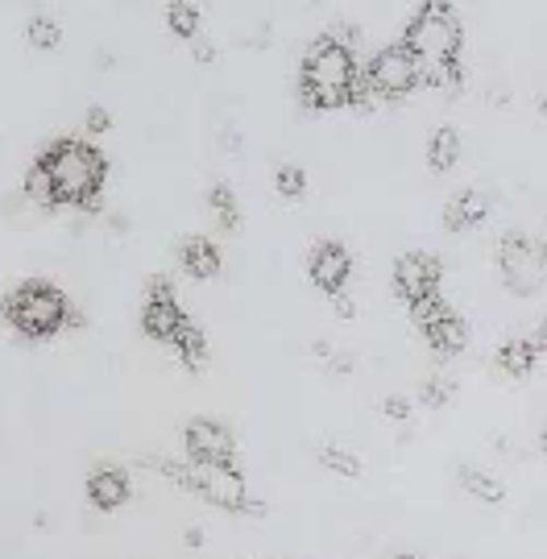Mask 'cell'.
<instances>
[{"label":"cell","mask_w":547,"mask_h":559,"mask_svg":"<svg viewBox=\"0 0 547 559\" xmlns=\"http://www.w3.org/2000/svg\"><path fill=\"white\" fill-rule=\"evenodd\" d=\"M403 46L419 67V83H431V87L461 83V21L448 0H427L406 25Z\"/></svg>","instance_id":"6da1fadb"},{"label":"cell","mask_w":547,"mask_h":559,"mask_svg":"<svg viewBox=\"0 0 547 559\" xmlns=\"http://www.w3.org/2000/svg\"><path fill=\"white\" fill-rule=\"evenodd\" d=\"M357 83H361V67H357L353 46L328 34L307 50L304 75H299V92H304L307 108H345V104H353Z\"/></svg>","instance_id":"7a4b0ae2"},{"label":"cell","mask_w":547,"mask_h":559,"mask_svg":"<svg viewBox=\"0 0 547 559\" xmlns=\"http://www.w3.org/2000/svg\"><path fill=\"white\" fill-rule=\"evenodd\" d=\"M38 162L50 170V179H55V200L71 203V207H96L104 179H108V162H104V154L96 145L62 138Z\"/></svg>","instance_id":"3957f363"},{"label":"cell","mask_w":547,"mask_h":559,"mask_svg":"<svg viewBox=\"0 0 547 559\" xmlns=\"http://www.w3.org/2000/svg\"><path fill=\"white\" fill-rule=\"evenodd\" d=\"M4 316L25 336H50L62 323H80V316H71L67 295L50 282H25L21 290H13L4 302Z\"/></svg>","instance_id":"277c9868"},{"label":"cell","mask_w":547,"mask_h":559,"mask_svg":"<svg viewBox=\"0 0 547 559\" xmlns=\"http://www.w3.org/2000/svg\"><path fill=\"white\" fill-rule=\"evenodd\" d=\"M498 274L510 295H539L547 286V245L531 233H507L498 240Z\"/></svg>","instance_id":"5b68a950"},{"label":"cell","mask_w":547,"mask_h":559,"mask_svg":"<svg viewBox=\"0 0 547 559\" xmlns=\"http://www.w3.org/2000/svg\"><path fill=\"white\" fill-rule=\"evenodd\" d=\"M361 75L369 83V92L382 96V100H403V96H411L419 87V67H415V59H411V50H406L403 41L378 50Z\"/></svg>","instance_id":"8992f818"},{"label":"cell","mask_w":547,"mask_h":559,"mask_svg":"<svg viewBox=\"0 0 547 559\" xmlns=\"http://www.w3.org/2000/svg\"><path fill=\"white\" fill-rule=\"evenodd\" d=\"M182 443H187V460H191V464H233V456H237L233 431L216 419L187 423Z\"/></svg>","instance_id":"52a82bcc"},{"label":"cell","mask_w":547,"mask_h":559,"mask_svg":"<svg viewBox=\"0 0 547 559\" xmlns=\"http://www.w3.org/2000/svg\"><path fill=\"white\" fill-rule=\"evenodd\" d=\"M187 320L179 311V299H175V286L166 278H150V290H145V311H142V328L150 340L158 344H170V336L179 332V323Z\"/></svg>","instance_id":"ba28073f"},{"label":"cell","mask_w":547,"mask_h":559,"mask_svg":"<svg viewBox=\"0 0 547 559\" xmlns=\"http://www.w3.org/2000/svg\"><path fill=\"white\" fill-rule=\"evenodd\" d=\"M440 261L431 253H406L394 265V295L403 302H419L427 295H440Z\"/></svg>","instance_id":"9c48e42d"},{"label":"cell","mask_w":547,"mask_h":559,"mask_svg":"<svg viewBox=\"0 0 547 559\" xmlns=\"http://www.w3.org/2000/svg\"><path fill=\"white\" fill-rule=\"evenodd\" d=\"M307 274H311V282H316L324 295H336V290H345L348 278H353V258H348V249L341 240H320V245L311 249V258H307Z\"/></svg>","instance_id":"30bf717a"},{"label":"cell","mask_w":547,"mask_h":559,"mask_svg":"<svg viewBox=\"0 0 547 559\" xmlns=\"http://www.w3.org/2000/svg\"><path fill=\"white\" fill-rule=\"evenodd\" d=\"M486 216H489L486 191H456L444 207V228L448 233H473Z\"/></svg>","instance_id":"8fae6325"},{"label":"cell","mask_w":547,"mask_h":559,"mask_svg":"<svg viewBox=\"0 0 547 559\" xmlns=\"http://www.w3.org/2000/svg\"><path fill=\"white\" fill-rule=\"evenodd\" d=\"M179 265L191 274V278H216L221 274V253L207 237H187L179 245Z\"/></svg>","instance_id":"7c38bea8"},{"label":"cell","mask_w":547,"mask_h":559,"mask_svg":"<svg viewBox=\"0 0 547 559\" xmlns=\"http://www.w3.org/2000/svg\"><path fill=\"white\" fill-rule=\"evenodd\" d=\"M87 498L100 510H117V506L129 501V477H124L121 468H96L87 477Z\"/></svg>","instance_id":"4fadbf2b"},{"label":"cell","mask_w":547,"mask_h":559,"mask_svg":"<svg viewBox=\"0 0 547 559\" xmlns=\"http://www.w3.org/2000/svg\"><path fill=\"white\" fill-rule=\"evenodd\" d=\"M539 360H544V353H539V344L531 336H514L498 348V369L510 373V378H531Z\"/></svg>","instance_id":"5bb4252c"},{"label":"cell","mask_w":547,"mask_h":559,"mask_svg":"<svg viewBox=\"0 0 547 559\" xmlns=\"http://www.w3.org/2000/svg\"><path fill=\"white\" fill-rule=\"evenodd\" d=\"M424 336H427V344H431L436 353H444V357H456V353H465L468 328H465V320L452 311V316H444L440 323H431Z\"/></svg>","instance_id":"9a60e30c"},{"label":"cell","mask_w":547,"mask_h":559,"mask_svg":"<svg viewBox=\"0 0 547 559\" xmlns=\"http://www.w3.org/2000/svg\"><path fill=\"white\" fill-rule=\"evenodd\" d=\"M456 158H461V133H456L452 124L436 129V133H431V141H427V166L444 175V170H452V166H456Z\"/></svg>","instance_id":"2e32d148"},{"label":"cell","mask_w":547,"mask_h":559,"mask_svg":"<svg viewBox=\"0 0 547 559\" xmlns=\"http://www.w3.org/2000/svg\"><path fill=\"white\" fill-rule=\"evenodd\" d=\"M170 348L179 353L187 369H203V360H207V340H203V332L191 320L179 323V332L170 336Z\"/></svg>","instance_id":"e0dca14e"},{"label":"cell","mask_w":547,"mask_h":559,"mask_svg":"<svg viewBox=\"0 0 547 559\" xmlns=\"http://www.w3.org/2000/svg\"><path fill=\"white\" fill-rule=\"evenodd\" d=\"M461 485H465L468 498L486 501V506H502V501H507V489H502V480L486 477L481 468H461Z\"/></svg>","instance_id":"ac0fdd59"},{"label":"cell","mask_w":547,"mask_h":559,"mask_svg":"<svg viewBox=\"0 0 547 559\" xmlns=\"http://www.w3.org/2000/svg\"><path fill=\"white\" fill-rule=\"evenodd\" d=\"M212 216H216V224H221L224 233H237L241 228V207H237V195H233V187H224V182H216L212 187Z\"/></svg>","instance_id":"d6986e66"},{"label":"cell","mask_w":547,"mask_h":559,"mask_svg":"<svg viewBox=\"0 0 547 559\" xmlns=\"http://www.w3.org/2000/svg\"><path fill=\"white\" fill-rule=\"evenodd\" d=\"M166 25H170V34H179V38H195L200 34V9L191 4V0H170L166 4Z\"/></svg>","instance_id":"ffe728a7"},{"label":"cell","mask_w":547,"mask_h":559,"mask_svg":"<svg viewBox=\"0 0 547 559\" xmlns=\"http://www.w3.org/2000/svg\"><path fill=\"white\" fill-rule=\"evenodd\" d=\"M25 200L38 203V207H55V179H50V170L41 166V162H34L29 170H25Z\"/></svg>","instance_id":"44dd1931"},{"label":"cell","mask_w":547,"mask_h":559,"mask_svg":"<svg viewBox=\"0 0 547 559\" xmlns=\"http://www.w3.org/2000/svg\"><path fill=\"white\" fill-rule=\"evenodd\" d=\"M25 38L34 50H55L62 41V25L55 17H34L29 21V29H25Z\"/></svg>","instance_id":"7402d4cb"},{"label":"cell","mask_w":547,"mask_h":559,"mask_svg":"<svg viewBox=\"0 0 547 559\" xmlns=\"http://www.w3.org/2000/svg\"><path fill=\"white\" fill-rule=\"evenodd\" d=\"M274 187H278V195L283 200H304V191H307V175H304V166H278L274 170Z\"/></svg>","instance_id":"603a6c76"},{"label":"cell","mask_w":547,"mask_h":559,"mask_svg":"<svg viewBox=\"0 0 547 559\" xmlns=\"http://www.w3.org/2000/svg\"><path fill=\"white\" fill-rule=\"evenodd\" d=\"M411 316H415V323H419V332H427L431 323H440L444 316H452V307H448L440 295H427V299L411 302Z\"/></svg>","instance_id":"cb8c5ba5"},{"label":"cell","mask_w":547,"mask_h":559,"mask_svg":"<svg viewBox=\"0 0 547 559\" xmlns=\"http://www.w3.org/2000/svg\"><path fill=\"white\" fill-rule=\"evenodd\" d=\"M320 460H324L332 473H341V477H361V460L353 456V452H345V448H324L320 452Z\"/></svg>","instance_id":"d4e9b609"},{"label":"cell","mask_w":547,"mask_h":559,"mask_svg":"<svg viewBox=\"0 0 547 559\" xmlns=\"http://www.w3.org/2000/svg\"><path fill=\"white\" fill-rule=\"evenodd\" d=\"M452 394H456V390H452V381H444V378H431L424 385L427 406H448V402H452Z\"/></svg>","instance_id":"484cf974"},{"label":"cell","mask_w":547,"mask_h":559,"mask_svg":"<svg viewBox=\"0 0 547 559\" xmlns=\"http://www.w3.org/2000/svg\"><path fill=\"white\" fill-rule=\"evenodd\" d=\"M83 129H87L92 138L108 133V129H112V117H108V108H100V104H96V108H87V117H83Z\"/></svg>","instance_id":"4316f807"},{"label":"cell","mask_w":547,"mask_h":559,"mask_svg":"<svg viewBox=\"0 0 547 559\" xmlns=\"http://www.w3.org/2000/svg\"><path fill=\"white\" fill-rule=\"evenodd\" d=\"M382 411H385V419L406 423V419H411V399H403V394H390V399L382 402Z\"/></svg>","instance_id":"83f0119b"},{"label":"cell","mask_w":547,"mask_h":559,"mask_svg":"<svg viewBox=\"0 0 547 559\" xmlns=\"http://www.w3.org/2000/svg\"><path fill=\"white\" fill-rule=\"evenodd\" d=\"M191 55H195V62H200V67H212V62H216V46L203 38V29L191 38Z\"/></svg>","instance_id":"f1b7e54d"},{"label":"cell","mask_w":547,"mask_h":559,"mask_svg":"<svg viewBox=\"0 0 547 559\" xmlns=\"http://www.w3.org/2000/svg\"><path fill=\"white\" fill-rule=\"evenodd\" d=\"M332 307H336L341 320H353V316H357V307H353V295H348V290H336V295H332Z\"/></svg>","instance_id":"f546056e"},{"label":"cell","mask_w":547,"mask_h":559,"mask_svg":"<svg viewBox=\"0 0 547 559\" xmlns=\"http://www.w3.org/2000/svg\"><path fill=\"white\" fill-rule=\"evenodd\" d=\"M332 369H336V373H348V369H353V357H348V353H336V357H332Z\"/></svg>","instance_id":"4dcf8cb0"},{"label":"cell","mask_w":547,"mask_h":559,"mask_svg":"<svg viewBox=\"0 0 547 559\" xmlns=\"http://www.w3.org/2000/svg\"><path fill=\"white\" fill-rule=\"evenodd\" d=\"M539 448H544V456H547V423H544V431H539Z\"/></svg>","instance_id":"1f68e13d"},{"label":"cell","mask_w":547,"mask_h":559,"mask_svg":"<svg viewBox=\"0 0 547 559\" xmlns=\"http://www.w3.org/2000/svg\"><path fill=\"white\" fill-rule=\"evenodd\" d=\"M390 559H419V556H411V551H399V556H390Z\"/></svg>","instance_id":"d6a6232c"},{"label":"cell","mask_w":547,"mask_h":559,"mask_svg":"<svg viewBox=\"0 0 547 559\" xmlns=\"http://www.w3.org/2000/svg\"><path fill=\"white\" fill-rule=\"evenodd\" d=\"M539 112H544V117H547V96H544V100H539Z\"/></svg>","instance_id":"836d02e7"}]
</instances>
